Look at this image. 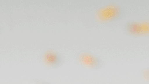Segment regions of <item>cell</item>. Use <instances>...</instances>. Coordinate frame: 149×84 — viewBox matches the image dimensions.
I'll return each instance as SVG.
<instances>
[{
	"label": "cell",
	"instance_id": "obj_5",
	"mask_svg": "<svg viewBox=\"0 0 149 84\" xmlns=\"http://www.w3.org/2000/svg\"><path fill=\"white\" fill-rule=\"evenodd\" d=\"M143 77L144 79L146 80H148L149 79V72L148 70H146L143 71Z\"/></svg>",
	"mask_w": 149,
	"mask_h": 84
},
{
	"label": "cell",
	"instance_id": "obj_3",
	"mask_svg": "<svg viewBox=\"0 0 149 84\" xmlns=\"http://www.w3.org/2000/svg\"><path fill=\"white\" fill-rule=\"evenodd\" d=\"M78 60L80 64L88 68L96 69L98 68L101 64L98 58L91 53L86 52L80 53L78 56Z\"/></svg>",
	"mask_w": 149,
	"mask_h": 84
},
{
	"label": "cell",
	"instance_id": "obj_1",
	"mask_svg": "<svg viewBox=\"0 0 149 84\" xmlns=\"http://www.w3.org/2000/svg\"><path fill=\"white\" fill-rule=\"evenodd\" d=\"M122 14V9L116 4H110L102 7L97 11L95 19L97 22L106 23L118 19Z\"/></svg>",
	"mask_w": 149,
	"mask_h": 84
},
{
	"label": "cell",
	"instance_id": "obj_2",
	"mask_svg": "<svg viewBox=\"0 0 149 84\" xmlns=\"http://www.w3.org/2000/svg\"><path fill=\"white\" fill-rule=\"evenodd\" d=\"M125 31L130 35L141 36L149 33V23L148 22H127L125 26Z\"/></svg>",
	"mask_w": 149,
	"mask_h": 84
},
{
	"label": "cell",
	"instance_id": "obj_4",
	"mask_svg": "<svg viewBox=\"0 0 149 84\" xmlns=\"http://www.w3.org/2000/svg\"><path fill=\"white\" fill-rule=\"evenodd\" d=\"M42 61L46 66L56 67L61 64L62 58L57 52L54 50H48L43 54Z\"/></svg>",
	"mask_w": 149,
	"mask_h": 84
}]
</instances>
